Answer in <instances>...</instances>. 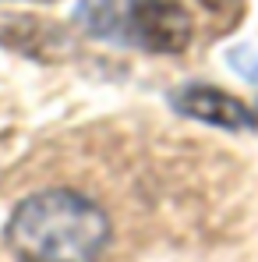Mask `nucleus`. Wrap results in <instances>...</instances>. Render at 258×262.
<instances>
[{"label":"nucleus","mask_w":258,"mask_h":262,"mask_svg":"<svg viewBox=\"0 0 258 262\" xmlns=\"http://www.w3.org/2000/svg\"><path fill=\"white\" fill-rule=\"evenodd\" d=\"M106 245L110 216L67 188L25 199L7 223V248L18 262H96Z\"/></svg>","instance_id":"obj_1"},{"label":"nucleus","mask_w":258,"mask_h":262,"mask_svg":"<svg viewBox=\"0 0 258 262\" xmlns=\"http://www.w3.org/2000/svg\"><path fill=\"white\" fill-rule=\"evenodd\" d=\"M82 32L145 53H184L195 39V21L177 0H82L75 7Z\"/></svg>","instance_id":"obj_2"},{"label":"nucleus","mask_w":258,"mask_h":262,"mask_svg":"<svg viewBox=\"0 0 258 262\" xmlns=\"http://www.w3.org/2000/svg\"><path fill=\"white\" fill-rule=\"evenodd\" d=\"M170 106L177 114L202 121L209 128L219 131H255L258 128V114L233 92L219 85H205V82H187L177 85L170 92Z\"/></svg>","instance_id":"obj_3"},{"label":"nucleus","mask_w":258,"mask_h":262,"mask_svg":"<svg viewBox=\"0 0 258 262\" xmlns=\"http://www.w3.org/2000/svg\"><path fill=\"white\" fill-rule=\"evenodd\" d=\"M205 11H213V14H233L244 0H198Z\"/></svg>","instance_id":"obj_4"}]
</instances>
